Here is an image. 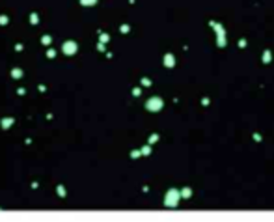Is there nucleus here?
<instances>
[{
	"label": "nucleus",
	"instance_id": "obj_1",
	"mask_svg": "<svg viewBox=\"0 0 274 222\" xmlns=\"http://www.w3.org/2000/svg\"><path fill=\"white\" fill-rule=\"evenodd\" d=\"M179 198H181L179 190L172 189V190H168V194H166V200H164V204L168 205V207H175V205H177V202H179Z\"/></svg>",
	"mask_w": 274,
	"mask_h": 222
},
{
	"label": "nucleus",
	"instance_id": "obj_2",
	"mask_svg": "<svg viewBox=\"0 0 274 222\" xmlns=\"http://www.w3.org/2000/svg\"><path fill=\"white\" fill-rule=\"evenodd\" d=\"M148 108H149V110H153V112H157V110H160V108H162V101H160L158 97L149 99V101H148Z\"/></svg>",
	"mask_w": 274,
	"mask_h": 222
},
{
	"label": "nucleus",
	"instance_id": "obj_3",
	"mask_svg": "<svg viewBox=\"0 0 274 222\" xmlns=\"http://www.w3.org/2000/svg\"><path fill=\"white\" fill-rule=\"evenodd\" d=\"M164 63H166L168 67H172L173 63H175V60H173V56H172V54H166V58H164Z\"/></svg>",
	"mask_w": 274,
	"mask_h": 222
},
{
	"label": "nucleus",
	"instance_id": "obj_4",
	"mask_svg": "<svg viewBox=\"0 0 274 222\" xmlns=\"http://www.w3.org/2000/svg\"><path fill=\"white\" fill-rule=\"evenodd\" d=\"M263 63H271V50H265L263 52Z\"/></svg>",
	"mask_w": 274,
	"mask_h": 222
},
{
	"label": "nucleus",
	"instance_id": "obj_5",
	"mask_svg": "<svg viewBox=\"0 0 274 222\" xmlns=\"http://www.w3.org/2000/svg\"><path fill=\"white\" fill-rule=\"evenodd\" d=\"M179 194H181L183 198H190V194H192V190H190V189H183Z\"/></svg>",
	"mask_w": 274,
	"mask_h": 222
},
{
	"label": "nucleus",
	"instance_id": "obj_6",
	"mask_svg": "<svg viewBox=\"0 0 274 222\" xmlns=\"http://www.w3.org/2000/svg\"><path fill=\"white\" fill-rule=\"evenodd\" d=\"M239 47H241V49H244V47H246V39H241V41H239Z\"/></svg>",
	"mask_w": 274,
	"mask_h": 222
}]
</instances>
